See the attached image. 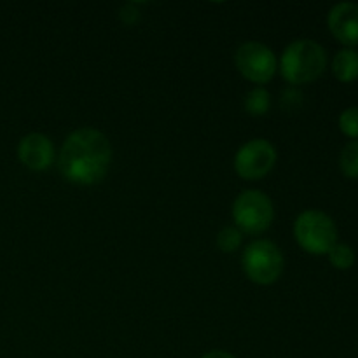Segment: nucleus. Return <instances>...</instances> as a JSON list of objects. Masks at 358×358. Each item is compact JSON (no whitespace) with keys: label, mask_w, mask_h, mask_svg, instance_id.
<instances>
[{"label":"nucleus","mask_w":358,"mask_h":358,"mask_svg":"<svg viewBox=\"0 0 358 358\" xmlns=\"http://www.w3.org/2000/svg\"><path fill=\"white\" fill-rule=\"evenodd\" d=\"M112 163V145L107 136L93 128L70 133L58 156L59 173L76 185H94L107 175Z\"/></svg>","instance_id":"obj_1"},{"label":"nucleus","mask_w":358,"mask_h":358,"mask_svg":"<svg viewBox=\"0 0 358 358\" xmlns=\"http://www.w3.org/2000/svg\"><path fill=\"white\" fill-rule=\"evenodd\" d=\"M327 66V52L311 38H297L290 42L280 58V72L283 79L294 86L310 84L324 73Z\"/></svg>","instance_id":"obj_2"},{"label":"nucleus","mask_w":358,"mask_h":358,"mask_svg":"<svg viewBox=\"0 0 358 358\" xmlns=\"http://www.w3.org/2000/svg\"><path fill=\"white\" fill-rule=\"evenodd\" d=\"M294 236L299 247L311 255H327L338 243V227L322 210H304L294 222Z\"/></svg>","instance_id":"obj_3"},{"label":"nucleus","mask_w":358,"mask_h":358,"mask_svg":"<svg viewBox=\"0 0 358 358\" xmlns=\"http://www.w3.org/2000/svg\"><path fill=\"white\" fill-rule=\"evenodd\" d=\"M241 266L250 282L257 285H273L283 273L285 259L282 250L269 240H255L241 255Z\"/></svg>","instance_id":"obj_4"},{"label":"nucleus","mask_w":358,"mask_h":358,"mask_svg":"<svg viewBox=\"0 0 358 358\" xmlns=\"http://www.w3.org/2000/svg\"><path fill=\"white\" fill-rule=\"evenodd\" d=\"M233 219L241 233H264L275 219V206L271 198L257 189L243 191L233 203Z\"/></svg>","instance_id":"obj_5"},{"label":"nucleus","mask_w":358,"mask_h":358,"mask_svg":"<svg viewBox=\"0 0 358 358\" xmlns=\"http://www.w3.org/2000/svg\"><path fill=\"white\" fill-rule=\"evenodd\" d=\"M234 62L241 76L254 84L269 83L278 70L275 52L257 41L243 42L234 55Z\"/></svg>","instance_id":"obj_6"},{"label":"nucleus","mask_w":358,"mask_h":358,"mask_svg":"<svg viewBox=\"0 0 358 358\" xmlns=\"http://www.w3.org/2000/svg\"><path fill=\"white\" fill-rule=\"evenodd\" d=\"M276 149L264 138L248 140L234 156V171L245 180H259L266 177L276 164Z\"/></svg>","instance_id":"obj_7"},{"label":"nucleus","mask_w":358,"mask_h":358,"mask_svg":"<svg viewBox=\"0 0 358 358\" xmlns=\"http://www.w3.org/2000/svg\"><path fill=\"white\" fill-rule=\"evenodd\" d=\"M17 157L31 171H45L55 159V145L42 133H28L17 143Z\"/></svg>","instance_id":"obj_8"},{"label":"nucleus","mask_w":358,"mask_h":358,"mask_svg":"<svg viewBox=\"0 0 358 358\" xmlns=\"http://www.w3.org/2000/svg\"><path fill=\"white\" fill-rule=\"evenodd\" d=\"M327 27L346 48L358 44V3L339 2L329 10Z\"/></svg>","instance_id":"obj_9"},{"label":"nucleus","mask_w":358,"mask_h":358,"mask_svg":"<svg viewBox=\"0 0 358 358\" xmlns=\"http://www.w3.org/2000/svg\"><path fill=\"white\" fill-rule=\"evenodd\" d=\"M332 73L339 83H353L358 79V52L353 48H345L336 52L332 59Z\"/></svg>","instance_id":"obj_10"},{"label":"nucleus","mask_w":358,"mask_h":358,"mask_svg":"<svg viewBox=\"0 0 358 358\" xmlns=\"http://www.w3.org/2000/svg\"><path fill=\"white\" fill-rule=\"evenodd\" d=\"M269 108H271V96L264 87L257 86L248 91L247 96H245V110L248 114L261 117V115L268 114Z\"/></svg>","instance_id":"obj_11"},{"label":"nucleus","mask_w":358,"mask_h":358,"mask_svg":"<svg viewBox=\"0 0 358 358\" xmlns=\"http://www.w3.org/2000/svg\"><path fill=\"white\" fill-rule=\"evenodd\" d=\"M327 257L329 262L332 264V268L339 269V271H346V269H350L355 264L357 255L355 250H353L348 243H339L338 241V243L329 250Z\"/></svg>","instance_id":"obj_12"},{"label":"nucleus","mask_w":358,"mask_h":358,"mask_svg":"<svg viewBox=\"0 0 358 358\" xmlns=\"http://www.w3.org/2000/svg\"><path fill=\"white\" fill-rule=\"evenodd\" d=\"M339 168L350 178H358V140H352L339 154Z\"/></svg>","instance_id":"obj_13"},{"label":"nucleus","mask_w":358,"mask_h":358,"mask_svg":"<svg viewBox=\"0 0 358 358\" xmlns=\"http://www.w3.org/2000/svg\"><path fill=\"white\" fill-rule=\"evenodd\" d=\"M241 240H243V233L236 226H227L217 234V247L224 254H233L240 248Z\"/></svg>","instance_id":"obj_14"},{"label":"nucleus","mask_w":358,"mask_h":358,"mask_svg":"<svg viewBox=\"0 0 358 358\" xmlns=\"http://www.w3.org/2000/svg\"><path fill=\"white\" fill-rule=\"evenodd\" d=\"M339 129L343 135L358 140V107H348L339 115Z\"/></svg>","instance_id":"obj_15"},{"label":"nucleus","mask_w":358,"mask_h":358,"mask_svg":"<svg viewBox=\"0 0 358 358\" xmlns=\"http://www.w3.org/2000/svg\"><path fill=\"white\" fill-rule=\"evenodd\" d=\"M119 17H121L124 23L133 24V23H136V21L140 20V13H138V9L133 6V3H128V6H124L121 9V13H119Z\"/></svg>","instance_id":"obj_16"},{"label":"nucleus","mask_w":358,"mask_h":358,"mask_svg":"<svg viewBox=\"0 0 358 358\" xmlns=\"http://www.w3.org/2000/svg\"><path fill=\"white\" fill-rule=\"evenodd\" d=\"M201 358H236V357L229 352H224V350H212V352L205 353Z\"/></svg>","instance_id":"obj_17"}]
</instances>
